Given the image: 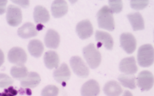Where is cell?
<instances>
[{
    "instance_id": "cell-35",
    "label": "cell",
    "mask_w": 154,
    "mask_h": 96,
    "mask_svg": "<svg viewBox=\"0 0 154 96\" xmlns=\"http://www.w3.org/2000/svg\"><path fill=\"white\" fill-rule=\"evenodd\" d=\"M26 93L28 95H32V91L29 89V88H27V89H26Z\"/></svg>"
},
{
    "instance_id": "cell-28",
    "label": "cell",
    "mask_w": 154,
    "mask_h": 96,
    "mask_svg": "<svg viewBox=\"0 0 154 96\" xmlns=\"http://www.w3.org/2000/svg\"><path fill=\"white\" fill-rule=\"evenodd\" d=\"M13 84V80L5 73H0V88H5L11 87Z\"/></svg>"
},
{
    "instance_id": "cell-6",
    "label": "cell",
    "mask_w": 154,
    "mask_h": 96,
    "mask_svg": "<svg viewBox=\"0 0 154 96\" xmlns=\"http://www.w3.org/2000/svg\"><path fill=\"white\" fill-rule=\"evenodd\" d=\"M21 10L14 5H10L6 11V20L8 25L12 27L18 26L22 22Z\"/></svg>"
},
{
    "instance_id": "cell-1",
    "label": "cell",
    "mask_w": 154,
    "mask_h": 96,
    "mask_svg": "<svg viewBox=\"0 0 154 96\" xmlns=\"http://www.w3.org/2000/svg\"><path fill=\"white\" fill-rule=\"evenodd\" d=\"M97 23L99 28L105 29L109 31L115 29V21L113 13L108 6H104L98 11L97 14Z\"/></svg>"
},
{
    "instance_id": "cell-18",
    "label": "cell",
    "mask_w": 154,
    "mask_h": 96,
    "mask_svg": "<svg viewBox=\"0 0 154 96\" xmlns=\"http://www.w3.org/2000/svg\"><path fill=\"white\" fill-rule=\"evenodd\" d=\"M43 60L45 67L48 69H49V70H52V69L58 67L60 59L58 54H57L56 51H47L44 55Z\"/></svg>"
},
{
    "instance_id": "cell-11",
    "label": "cell",
    "mask_w": 154,
    "mask_h": 96,
    "mask_svg": "<svg viewBox=\"0 0 154 96\" xmlns=\"http://www.w3.org/2000/svg\"><path fill=\"white\" fill-rule=\"evenodd\" d=\"M100 93L99 83L95 80H89L81 88L82 96H97Z\"/></svg>"
},
{
    "instance_id": "cell-25",
    "label": "cell",
    "mask_w": 154,
    "mask_h": 96,
    "mask_svg": "<svg viewBox=\"0 0 154 96\" xmlns=\"http://www.w3.org/2000/svg\"><path fill=\"white\" fill-rule=\"evenodd\" d=\"M110 9L113 14L121 13L123 10V2L121 0H109L108 1Z\"/></svg>"
},
{
    "instance_id": "cell-16",
    "label": "cell",
    "mask_w": 154,
    "mask_h": 96,
    "mask_svg": "<svg viewBox=\"0 0 154 96\" xmlns=\"http://www.w3.org/2000/svg\"><path fill=\"white\" fill-rule=\"evenodd\" d=\"M17 34L22 39H29L37 36L38 31L33 23L28 22L20 27L17 31Z\"/></svg>"
},
{
    "instance_id": "cell-3",
    "label": "cell",
    "mask_w": 154,
    "mask_h": 96,
    "mask_svg": "<svg viewBox=\"0 0 154 96\" xmlns=\"http://www.w3.org/2000/svg\"><path fill=\"white\" fill-rule=\"evenodd\" d=\"M83 55L89 67L93 70L98 67L101 61V53L97 50L94 44L90 43L83 48Z\"/></svg>"
},
{
    "instance_id": "cell-4",
    "label": "cell",
    "mask_w": 154,
    "mask_h": 96,
    "mask_svg": "<svg viewBox=\"0 0 154 96\" xmlns=\"http://www.w3.org/2000/svg\"><path fill=\"white\" fill-rule=\"evenodd\" d=\"M70 65L72 70L80 78H87L89 75V70L82 59L79 56H75L70 59Z\"/></svg>"
},
{
    "instance_id": "cell-14",
    "label": "cell",
    "mask_w": 154,
    "mask_h": 96,
    "mask_svg": "<svg viewBox=\"0 0 154 96\" xmlns=\"http://www.w3.org/2000/svg\"><path fill=\"white\" fill-rule=\"evenodd\" d=\"M45 44L48 48L57 49L60 45V38L59 34L54 29H48L45 36Z\"/></svg>"
},
{
    "instance_id": "cell-15",
    "label": "cell",
    "mask_w": 154,
    "mask_h": 96,
    "mask_svg": "<svg viewBox=\"0 0 154 96\" xmlns=\"http://www.w3.org/2000/svg\"><path fill=\"white\" fill-rule=\"evenodd\" d=\"M41 82V77L36 72H28L27 76L21 80V86L23 88H35Z\"/></svg>"
},
{
    "instance_id": "cell-34",
    "label": "cell",
    "mask_w": 154,
    "mask_h": 96,
    "mask_svg": "<svg viewBox=\"0 0 154 96\" xmlns=\"http://www.w3.org/2000/svg\"><path fill=\"white\" fill-rule=\"evenodd\" d=\"M43 28H44V26L42 25V24H38V25H37V26L36 27V30H38V31L41 30V29H43Z\"/></svg>"
},
{
    "instance_id": "cell-27",
    "label": "cell",
    "mask_w": 154,
    "mask_h": 96,
    "mask_svg": "<svg viewBox=\"0 0 154 96\" xmlns=\"http://www.w3.org/2000/svg\"><path fill=\"white\" fill-rule=\"evenodd\" d=\"M149 2L147 0H131L130 1V6L131 8L136 11L145 9L148 6Z\"/></svg>"
},
{
    "instance_id": "cell-10",
    "label": "cell",
    "mask_w": 154,
    "mask_h": 96,
    "mask_svg": "<svg viewBox=\"0 0 154 96\" xmlns=\"http://www.w3.org/2000/svg\"><path fill=\"white\" fill-rule=\"evenodd\" d=\"M75 30L79 37L82 40L90 38L93 34V26L88 19L79 21L77 24Z\"/></svg>"
},
{
    "instance_id": "cell-22",
    "label": "cell",
    "mask_w": 154,
    "mask_h": 96,
    "mask_svg": "<svg viewBox=\"0 0 154 96\" xmlns=\"http://www.w3.org/2000/svg\"><path fill=\"white\" fill-rule=\"evenodd\" d=\"M28 51L30 54L35 58L41 57L44 51L43 43L38 39H33L29 41L28 45Z\"/></svg>"
},
{
    "instance_id": "cell-12",
    "label": "cell",
    "mask_w": 154,
    "mask_h": 96,
    "mask_svg": "<svg viewBox=\"0 0 154 96\" xmlns=\"http://www.w3.org/2000/svg\"><path fill=\"white\" fill-rule=\"evenodd\" d=\"M54 80L58 83H63L68 81L71 78V71L66 63H63L56 68L53 73Z\"/></svg>"
},
{
    "instance_id": "cell-36",
    "label": "cell",
    "mask_w": 154,
    "mask_h": 96,
    "mask_svg": "<svg viewBox=\"0 0 154 96\" xmlns=\"http://www.w3.org/2000/svg\"><path fill=\"white\" fill-rule=\"evenodd\" d=\"M0 96H8V93H0Z\"/></svg>"
},
{
    "instance_id": "cell-7",
    "label": "cell",
    "mask_w": 154,
    "mask_h": 96,
    "mask_svg": "<svg viewBox=\"0 0 154 96\" xmlns=\"http://www.w3.org/2000/svg\"><path fill=\"white\" fill-rule=\"evenodd\" d=\"M121 47L128 54H131L136 50V40L132 34L125 33L120 36Z\"/></svg>"
},
{
    "instance_id": "cell-33",
    "label": "cell",
    "mask_w": 154,
    "mask_h": 96,
    "mask_svg": "<svg viewBox=\"0 0 154 96\" xmlns=\"http://www.w3.org/2000/svg\"><path fill=\"white\" fill-rule=\"evenodd\" d=\"M123 96H133V95L132 93L130 91H125L124 92Z\"/></svg>"
},
{
    "instance_id": "cell-30",
    "label": "cell",
    "mask_w": 154,
    "mask_h": 96,
    "mask_svg": "<svg viewBox=\"0 0 154 96\" xmlns=\"http://www.w3.org/2000/svg\"><path fill=\"white\" fill-rule=\"evenodd\" d=\"M12 2H14V4H17L23 7L24 8H26L27 7L29 6V1H18V0H13Z\"/></svg>"
},
{
    "instance_id": "cell-2",
    "label": "cell",
    "mask_w": 154,
    "mask_h": 96,
    "mask_svg": "<svg viewBox=\"0 0 154 96\" xmlns=\"http://www.w3.org/2000/svg\"><path fill=\"white\" fill-rule=\"evenodd\" d=\"M137 60L140 67H148L152 65L154 60L153 47L151 44L141 45L138 49Z\"/></svg>"
},
{
    "instance_id": "cell-21",
    "label": "cell",
    "mask_w": 154,
    "mask_h": 96,
    "mask_svg": "<svg viewBox=\"0 0 154 96\" xmlns=\"http://www.w3.org/2000/svg\"><path fill=\"white\" fill-rule=\"evenodd\" d=\"M128 19L130 21L134 31L142 30L145 29V23L140 13H134L128 14Z\"/></svg>"
},
{
    "instance_id": "cell-37",
    "label": "cell",
    "mask_w": 154,
    "mask_h": 96,
    "mask_svg": "<svg viewBox=\"0 0 154 96\" xmlns=\"http://www.w3.org/2000/svg\"><path fill=\"white\" fill-rule=\"evenodd\" d=\"M8 96H14L13 95H12V94H11V93H8Z\"/></svg>"
},
{
    "instance_id": "cell-26",
    "label": "cell",
    "mask_w": 154,
    "mask_h": 96,
    "mask_svg": "<svg viewBox=\"0 0 154 96\" xmlns=\"http://www.w3.org/2000/svg\"><path fill=\"white\" fill-rule=\"evenodd\" d=\"M58 88L55 85H48L41 91V96H58Z\"/></svg>"
},
{
    "instance_id": "cell-32",
    "label": "cell",
    "mask_w": 154,
    "mask_h": 96,
    "mask_svg": "<svg viewBox=\"0 0 154 96\" xmlns=\"http://www.w3.org/2000/svg\"><path fill=\"white\" fill-rule=\"evenodd\" d=\"M4 63V54L2 50L0 49V67L3 65Z\"/></svg>"
},
{
    "instance_id": "cell-17",
    "label": "cell",
    "mask_w": 154,
    "mask_h": 96,
    "mask_svg": "<svg viewBox=\"0 0 154 96\" xmlns=\"http://www.w3.org/2000/svg\"><path fill=\"white\" fill-rule=\"evenodd\" d=\"M33 17L34 21L38 24L48 23L50 19L48 11L42 6H36L34 8Z\"/></svg>"
},
{
    "instance_id": "cell-23",
    "label": "cell",
    "mask_w": 154,
    "mask_h": 96,
    "mask_svg": "<svg viewBox=\"0 0 154 96\" xmlns=\"http://www.w3.org/2000/svg\"><path fill=\"white\" fill-rule=\"evenodd\" d=\"M118 80L124 87L131 89H134L136 87V77L134 75L121 74L118 77Z\"/></svg>"
},
{
    "instance_id": "cell-31",
    "label": "cell",
    "mask_w": 154,
    "mask_h": 96,
    "mask_svg": "<svg viewBox=\"0 0 154 96\" xmlns=\"http://www.w3.org/2000/svg\"><path fill=\"white\" fill-rule=\"evenodd\" d=\"M8 93H11V94H12V95H13L14 96L16 95L17 94V93H18V92H17V90L14 89V88L12 87V86H11V87H8Z\"/></svg>"
},
{
    "instance_id": "cell-24",
    "label": "cell",
    "mask_w": 154,
    "mask_h": 96,
    "mask_svg": "<svg viewBox=\"0 0 154 96\" xmlns=\"http://www.w3.org/2000/svg\"><path fill=\"white\" fill-rule=\"evenodd\" d=\"M28 73V69L24 65L13 66L11 70V74L14 79L21 80Z\"/></svg>"
},
{
    "instance_id": "cell-5",
    "label": "cell",
    "mask_w": 154,
    "mask_h": 96,
    "mask_svg": "<svg viewBox=\"0 0 154 96\" xmlns=\"http://www.w3.org/2000/svg\"><path fill=\"white\" fill-rule=\"evenodd\" d=\"M27 54L23 49L19 47H14L9 50L8 58L10 63L17 66L23 65L27 61Z\"/></svg>"
},
{
    "instance_id": "cell-19",
    "label": "cell",
    "mask_w": 154,
    "mask_h": 96,
    "mask_svg": "<svg viewBox=\"0 0 154 96\" xmlns=\"http://www.w3.org/2000/svg\"><path fill=\"white\" fill-rule=\"evenodd\" d=\"M103 92L107 96H120L123 89L117 82L111 80L104 85Z\"/></svg>"
},
{
    "instance_id": "cell-29",
    "label": "cell",
    "mask_w": 154,
    "mask_h": 96,
    "mask_svg": "<svg viewBox=\"0 0 154 96\" xmlns=\"http://www.w3.org/2000/svg\"><path fill=\"white\" fill-rule=\"evenodd\" d=\"M7 4L6 0H0V15L6 13V6Z\"/></svg>"
},
{
    "instance_id": "cell-20",
    "label": "cell",
    "mask_w": 154,
    "mask_h": 96,
    "mask_svg": "<svg viewBox=\"0 0 154 96\" xmlns=\"http://www.w3.org/2000/svg\"><path fill=\"white\" fill-rule=\"evenodd\" d=\"M96 41L104 45V47L108 50H111L113 48L114 41L113 39L110 34L106 32L97 30L95 33Z\"/></svg>"
},
{
    "instance_id": "cell-13",
    "label": "cell",
    "mask_w": 154,
    "mask_h": 96,
    "mask_svg": "<svg viewBox=\"0 0 154 96\" xmlns=\"http://www.w3.org/2000/svg\"><path fill=\"white\" fill-rule=\"evenodd\" d=\"M51 14L55 18H60L67 13L68 5L63 0H56L54 1L51 7Z\"/></svg>"
},
{
    "instance_id": "cell-8",
    "label": "cell",
    "mask_w": 154,
    "mask_h": 96,
    "mask_svg": "<svg viewBox=\"0 0 154 96\" xmlns=\"http://www.w3.org/2000/svg\"><path fill=\"white\" fill-rule=\"evenodd\" d=\"M137 85L143 91H149L153 85V75L149 71H143L137 78Z\"/></svg>"
},
{
    "instance_id": "cell-9",
    "label": "cell",
    "mask_w": 154,
    "mask_h": 96,
    "mask_svg": "<svg viewBox=\"0 0 154 96\" xmlns=\"http://www.w3.org/2000/svg\"><path fill=\"white\" fill-rule=\"evenodd\" d=\"M119 71L125 73V75L135 74L138 71L135 58L134 56H131L121 60L119 63Z\"/></svg>"
}]
</instances>
